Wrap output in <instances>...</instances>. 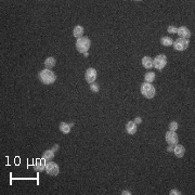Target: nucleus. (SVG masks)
Listing matches in <instances>:
<instances>
[{
	"label": "nucleus",
	"instance_id": "obj_22",
	"mask_svg": "<svg viewBox=\"0 0 195 195\" xmlns=\"http://www.w3.org/2000/svg\"><path fill=\"white\" fill-rule=\"evenodd\" d=\"M177 29L178 28H177L176 26H172L171 25V26H169L168 28H167V31H168L169 34H177Z\"/></svg>",
	"mask_w": 195,
	"mask_h": 195
},
{
	"label": "nucleus",
	"instance_id": "obj_4",
	"mask_svg": "<svg viewBox=\"0 0 195 195\" xmlns=\"http://www.w3.org/2000/svg\"><path fill=\"white\" fill-rule=\"evenodd\" d=\"M167 64V57L165 54H158L153 60V67L158 71H162Z\"/></svg>",
	"mask_w": 195,
	"mask_h": 195
},
{
	"label": "nucleus",
	"instance_id": "obj_11",
	"mask_svg": "<svg viewBox=\"0 0 195 195\" xmlns=\"http://www.w3.org/2000/svg\"><path fill=\"white\" fill-rule=\"evenodd\" d=\"M126 131L128 134H131V136L137 132V125L133 123V120L128 121L126 124Z\"/></svg>",
	"mask_w": 195,
	"mask_h": 195
},
{
	"label": "nucleus",
	"instance_id": "obj_15",
	"mask_svg": "<svg viewBox=\"0 0 195 195\" xmlns=\"http://www.w3.org/2000/svg\"><path fill=\"white\" fill-rule=\"evenodd\" d=\"M73 35H74V37H76L77 39L80 38V37H83V27L80 26V25H77V26H75L74 29H73Z\"/></svg>",
	"mask_w": 195,
	"mask_h": 195
},
{
	"label": "nucleus",
	"instance_id": "obj_10",
	"mask_svg": "<svg viewBox=\"0 0 195 195\" xmlns=\"http://www.w3.org/2000/svg\"><path fill=\"white\" fill-rule=\"evenodd\" d=\"M172 152L175 153V155H176L178 158H181V157L184 156V153H186V149H184L183 145L181 144H177L174 146V151Z\"/></svg>",
	"mask_w": 195,
	"mask_h": 195
},
{
	"label": "nucleus",
	"instance_id": "obj_1",
	"mask_svg": "<svg viewBox=\"0 0 195 195\" xmlns=\"http://www.w3.org/2000/svg\"><path fill=\"white\" fill-rule=\"evenodd\" d=\"M38 78L43 85H52L55 80H57V76L53 73L51 69H42V71L39 72Z\"/></svg>",
	"mask_w": 195,
	"mask_h": 195
},
{
	"label": "nucleus",
	"instance_id": "obj_5",
	"mask_svg": "<svg viewBox=\"0 0 195 195\" xmlns=\"http://www.w3.org/2000/svg\"><path fill=\"white\" fill-rule=\"evenodd\" d=\"M59 171H60L59 165H57V163L51 160V162H48L47 164H46V172H47L49 176H52V177L57 176Z\"/></svg>",
	"mask_w": 195,
	"mask_h": 195
},
{
	"label": "nucleus",
	"instance_id": "obj_7",
	"mask_svg": "<svg viewBox=\"0 0 195 195\" xmlns=\"http://www.w3.org/2000/svg\"><path fill=\"white\" fill-rule=\"evenodd\" d=\"M165 140H166V142L169 145H172V146L178 144V136H177V133L175 131H168V132H166Z\"/></svg>",
	"mask_w": 195,
	"mask_h": 195
},
{
	"label": "nucleus",
	"instance_id": "obj_12",
	"mask_svg": "<svg viewBox=\"0 0 195 195\" xmlns=\"http://www.w3.org/2000/svg\"><path fill=\"white\" fill-rule=\"evenodd\" d=\"M46 164H47V162H46L43 158H41V160H37L35 164V166H34V169H35L36 171H43V170H46Z\"/></svg>",
	"mask_w": 195,
	"mask_h": 195
},
{
	"label": "nucleus",
	"instance_id": "obj_3",
	"mask_svg": "<svg viewBox=\"0 0 195 195\" xmlns=\"http://www.w3.org/2000/svg\"><path fill=\"white\" fill-rule=\"evenodd\" d=\"M141 93H142L146 99H152V98L155 97L156 91H155V88L152 83H143L142 85H141Z\"/></svg>",
	"mask_w": 195,
	"mask_h": 195
},
{
	"label": "nucleus",
	"instance_id": "obj_24",
	"mask_svg": "<svg viewBox=\"0 0 195 195\" xmlns=\"http://www.w3.org/2000/svg\"><path fill=\"white\" fill-rule=\"evenodd\" d=\"M133 123H134L136 125L141 124V123H142V118H140V117H137V118L134 119V120H133Z\"/></svg>",
	"mask_w": 195,
	"mask_h": 195
},
{
	"label": "nucleus",
	"instance_id": "obj_14",
	"mask_svg": "<svg viewBox=\"0 0 195 195\" xmlns=\"http://www.w3.org/2000/svg\"><path fill=\"white\" fill-rule=\"evenodd\" d=\"M141 63H142V65H143V67H144V68L150 69V68H152V67H153V60L151 59L150 57H142V61H141Z\"/></svg>",
	"mask_w": 195,
	"mask_h": 195
},
{
	"label": "nucleus",
	"instance_id": "obj_27",
	"mask_svg": "<svg viewBox=\"0 0 195 195\" xmlns=\"http://www.w3.org/2000/svg\"><path fill=\"white\" fill-rule=\"evenodd\" d=\"M57 149H59V144H55L54 146H53V149H52V150L54 151V152H57Z\"/></svg>",
	"mask_w": 195,
	"mask_h": 195
},
{
	"label": "nucleus",
	"instance_id": "obj_23",
	"mask_svg": "<svg viewBox=\"0 0 195 195\" xmlns=\"http://www.w3.org/2000/svg\"><path fill=\"white\" fill-rule=\"evenodd\" d=\"M169 194H170V195H180V194H182V193H181L179 190H176V189H174V190H171L170 192H169Z\"/></svg>",
	"mask_w": 195,
	"mask_h": 195
},
{
	"label": "nucleus",
	"instance_id": "obj_2",
	"mask_svg": "<svg viewBox=\"0 0 195 195\" xmlns=\"http://www.w3.org/2000/svg\"><path fill=\"white\" fill-rule=\"evenodd\" d=\"M91 41L88 37H80L76 40V49L79 53H86L88 52L90 48Z\"/></svg>",
	"mask_w": 195,
	"mask_h": 195
},
{
	"label": "nucleus",
	"instance_id": "obj_9",
	"mask_svg": "<svg viewBox=\"0 0 195 195\" xmlns=\"http://www.w3.org/2000/svg\"><path fill=\"white\" fill-rule=\"evenodd\" d=\"M177 34L180 38H184V39H189L191 37V31L188 27L186 26H181L177 29Z\"/></svg>",
	"mask_w": 195,
	"mask_h": 195
},
{
	"label": "nucleus",
	"instance_id": "obj_18",
	"mask_svg": "<svg viewBox=\"0 0 195 195\" xmlns=\"http://www.w3.org/2000/svg\"><path fill=\"white\" fill-rule=\"evenodd\" d=\"M160 43H162V46H164V47H170V46H172V43H174V40H172L170 37H162V38H160Z\"/></svg>",
	"mask_w": 195,
	"mask_h": 195
},
{
	"label": "nucleus",
	"instance_id": "obj_26",
	"mask_svg": "<svg viewBox=\"0 0 195 195\" xmlns=\"http://www.w3.org/2000/svg\"><path fill=\"white\" fill-rule=\"evenodd\" d=\"M123 195H130L131 193L129 192V191H123V193H121Z\"/></svg>",
	"mask_w": 195,
	"mask_h": 195
},
{
	"label": "nucleus",
	"instance_id": "obj_19",
	"mask_svg": "<svg viewBox=\"0 0 195 195\" xmlns=\"http://www.w3.org/2000/svg\"><path fill=\"white\" fill-rule=\"evenodd\" d=\"M155 79V74L153 73V72H149V73H146L144 76V80L145 83H152L153 81H154Z\"/></svg>",
	"mask_w": 195,
	"mask_h": 195
},
{
	"label": "nucleus",
	"instance_id": "obj_8",
	"mask_svg": "<svg viewBox=\"0 0 195 195\" xmlns=\"http://www.w3.org/2000/svg\"><path fill=\"white\" fill-rule=\"evenodd\" d=\"M97 76H98V72L95 71L94 68L90 67V68H88L86 71L85 79H86V81L88 83H93L95 81V79H97Z\"/></svg>",
	"mask_w": 195,
	"mask_h": 195
},
{
	"label": "nucleus",
	"instance_id": "obj_20",
	"mask_svg": "<svg viewBox=\"0 0 195 195\" xmlns=\"http://www.w3.org/2000/svg\"><path fill=\"white\" fill-rule=\"evenodd\" d=\"M168 127H169V131H176L177 129H178V123H177V121H171Z\"/></svg>",
	"mask_w": 195,
	"mask_h": 195
},
{
	"label": "nucleus",
	"instance_id": "obj_13",
	"mask_svg": "<svg viewBox=\"0 0 195 195\" xmlns=\"http://www.w3.org/2000/svg\"><path fill=\"white\" fill-rule=\"evenodd\" d=\"M54 154H55V152L52 150V149H51V150H47L46 152H43L42 157H41V158H43L47 163L51 162V160H53V157H54Z\"/></svg>",
	"mask_w": 195,
	"mask_h": 195
},
{
	"label": "nucleus",
	"instance_id": "obj_6",
	"mask_svg": "<svg viewBox=\"0 0 195 195\" xmlns=\"http://www.w3.org/2000/svg\"><path fill=\"white\" fill-rule=\"evenodd\" d=\"M189 39H184V38H178L176 41H174L172 46H174L175 50L177 51H184L186 49H188L189 47Z\"/></svg>",
	"mask_w": 195,
	"mask_h": 195
},
{
	"label": "nucleus",
	"instance_id": "obj_21",
	"mask_svg": "<svg viewBox=\"0 0 195 195\" xmlns=\"http://www.w3.org/2000/svg\"><path fill=\"white\" fill-rule=\"evenodd\" d=\"M90 89L92 92H99V90H100V86L98 85V83H90Z\"/></svg>",
	"mask_w": 195,
	"mask_h": 195
},
{
	"label": "nucleus",
	"instance_id": "obj_25",
	"mask_svg": "<svg viewBox=\"0 0 195 195\" xmlns=\"http://www.w3.org/2000/svg\"><path fill=\"white\" fill-rule=\"evenodd\" d=\"M174 151V146L172 145H169L168 148H167V152H172Z\"/></svg>",
	"mask_w": 195,
	"mask_h": 195
},
{
	"label": "nucleus",
	"instance_id": "obj_16",
	"mask_svg": "<svg viewBox=\"0 0 195 195\" xmlns=\"http://www.w3.org/2000/svg\"><path fill=\"white\" fill-rule=\"evenodd\" d=\"M55 63H57V61H55L54 57H48V59H46L45 61V66L47 69H51L53 68V67L55 66Z\"/></svg>",
	"mask_w": 195,
	"mask_h": 195
},
{
	"label": "nucleus",
	"instance_id": "obj_28",
	"mask_svg": "<svg viewBox=\"0 0 195 195\" xmlns=\"http://www.w3.org/2000/svg\"><path fill=\"white\" fill-rule=\"evenodd\" d=\"M83 55H85V57H88V52H86V53H83Z\"/></svg>",
	"mask_w": 195,
	"mask_h": 195
},
{
	"label": "nucleus",
	"instance_id": "obj_17",
	"mask_svg": "<svg viewBox=\"0 0 195 195\" xmlns=\"http://www.w3.org/2000/svg\"><path fill=\"white\" fill-rule=\"evenodd\" d=\"M60 131L61 132H63L64 134H67V133H69V131H71V124H67V123H61L60 124Z\"/></svg>",
	"mask_w": 195,
	"mask_h": 195
}]
</instances>
